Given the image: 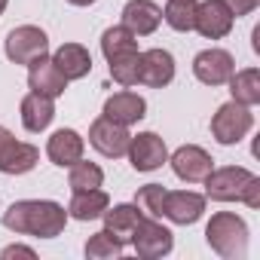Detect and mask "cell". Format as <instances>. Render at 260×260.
<instances>
[{
  "mask_svg": "<svg viewBox=\"0 0 260 260\" xmlns=\"http://www.w3.org/2000/svg\"><path fill=\"white\" fill-rule=\"evenodd\" d=\"M107 205H110V196L101 187H95V190H77L74 199H71V205H68V214L74 220H95V217L104 214Z\"/></svg>",
  "mask_w": 260,
  "mask_h": 260,
  "instance_id": "22",
  "label": "cell"
},
{
  "mask_svg": "<svg viewBox=\"0 0 260 260\" xmlns=\"http://www.w3.org/2000/svg\"><path fill=\"white\" fill-rule=\"evenodd\" d=\"M159 22H162V10L153 4V0H128L122 7V25L135 37L153 34L159 28Z\"/></svg>",
  "mask_w": 260,
  "mask_h": 260,
  "instance_id": "16",
  "label": "cell"
},
{
  "mask_svg": "<svg viewBox=\"0 0 260 260\" xmlns=\"http://www.w3.org/2000/svg\"><path fill=\"white\" fill-rule=\"evenodd\" d=\"M68 184H71L74 193H77V190H95V187L104 184V172H101L95 162H83V159H77V162L71 166V178H68Z\"/></svg>",
  "mask_w": 260,
  "mask_h": 260,
  "instance_id": "26",
  "label": "cell"
},
{
  "mask_svg": "<svg viewBox=\"0 0 260 260\" xmlns=\"http://www.w3.org/2000/svg\"><path fill=\"white\" fill-rule=\"evenodd\" d=\"M4 10H7V0H0V16H4Z\"/></svg>",
  "mask_w": 260,
  "mask_h": 260,
  "instance_id": "34",
  "label": "cell"
},
{
  "mask_svg": "<svg viewBox=\"0 0 260 260\" xmlns=\"http://www.w3.org/2000/svg\"><path fill=\"white\" fill-rule=\"evenodd\" d=\"M110 64V77L119 83V86H135L138 83V64H141V52H125V55H116L107 61Z\"/></svg>",
  "mask_w": 260,
  "mask_h": 260,
  "instance_id": "27",
  "label": "cell"
},
{
  "mask_svg": "<svg viewBox=\"0 0 260 260\" xmlns=\"http://www.w3.org/2000/svg\"><path fill=\"white\" fill-rule=\"evenodd\" d=\"M83 150H86V144H83L80 132H74V128H58L46 144V153L58 169H71L77 159H83Z\"/></svg>",
  "mask_w": 260,
  "mask_h": 260,
  "instance_id": "18",
  "label": "cell"
},
{
  "mask_svg": "<svg viewBox=\"0 0 260 260\" xmlns=\"http://www.w3.org/2000/svg\"><path fill=\"white\" fill-rule=\"evenodd\" d=\"M101 217H104V230H107L113 239H119V242L125 245V242H132V233H135V226L141 223L144 214H141V208L132 202V205H113V208L107 205Z\"/></svg>",
  "mask_w": 260,
  "mask_h": 260,
  "instance_id": "19",
  "label": "cell"
},
{
  "mask_svg": "<svg viewBox=\"0 0 260 260\" xmlns=\"http://www.w3.org/2000/svg\"><path fill=\"white\" fill-rule=\"evenodd\" d=\"M223 4L230 7V13L239 19V16H248V13H254L257 7H260V0H223Z\"/></svg>",
  "mask_w": 260,
  "mask_h": 260,
  "instance_id": "30",
  "label": "cell"
},
{
  "mask_svg": "<svg viewBox=\"0 0 260 260\" xmlns=\"http://www.w3.org/2000/svg\"><path fill=\"white\" fill-rule=\"evenodd\" d=\"M132 245H135L138 257L153 260V257L169 254L172 245H175V239H172V230L162 226L156 217H141V223H138L135 233H132Z\"/></svg>",
  "mask_w": 260,
  "mask_h": 260,
  "instance_id": "9",
  "label": "cell"
},
{
  "mask_svg": "<svg viewBox=\"0 0 260 260\" xmlns=\"http://www.w3.org/2000/svg\"><path fill=\"white\" fill-rule=\"evenodd\" d=\"M166 193H169V190H166L162 184H147V187H141V190H138L135 205L141 208V214H144V217H162Z\"/></svg>",
  "mask_w": 260,
  "mask_h": 260,
  "instance_id": "29",
  "label": "cell"
},
{
  "mask_svg": "<svg viewBox=\"0 0 260 260\" xmlns=\"http://www.w3.org/2000/svg\"><path fill=\"white\" fill-rule=\"evenodd\" d=\"M119 254H122V242L113 239L107 230L89 236V242H86V257L89 260H110V257H119Z\"/></svg>",
  "mask_w": 260,
  "mask_h": 260,
  "instance_id": "28",
  "label": "cell"
},
{
  "mask_svg": "<svg viewBox=\"0 0 260 260\" xmlns=\"http://www.w3.org/2000/svg\"><path fill=\"white\" fill-rule=\"evenodd\" d=\"M226 83H230L233 101H239V104H245V107H254V104L260 101V71H257V68L233 71V77H230Z\"/></svg>",
  "mask_w": 260,
  "mask_h": 260,
  "instance_id": "23",
  "label": "cell"
},
{
  "mask_svg": "<svg viewBox=\"0 0 260 260\" xmlns=\"http://www.w3.org/2000/svg\"><path fill=\"white\" fill-rule=\"evenodd\" d=\"M52 116H55L52 98L37 95V92L22 98V125L28 128V132H43V128L52 122Z\"/></svg>",
  "mask_w": 260,
  "mask_h": 260,
  "instance_id": "21",
  "label": "cell"
},
{
  "mask_svg": "<svg viewBox=\"0 0 260 260\" xmlns=\"http://www.w3.org/2000/svg\"><path fill=\"white\" fill-rule=\"evenodd\" d=\"M205 239H208L211 251H217L226 260L248 254V226L233 211H217L205 226Z\"/></svg>",
  "mask_w": 260,
  "mask_h": 260,
  "instance_id": "2",
  "label": "cell"
},
{
  "mask_svg": "<svg viewBox=\"0 0 260 260\" xmlns=\"http://www.w3.org/2000/svg\"><path fill=\"white\" fill-rule=\"evenodd\" d=\"M236 71V61L226 49H202L193 58V74L205 86H223Z\"/></svg>",
  "mask_w": 260,
  "mask_h": 260,
  "instance_id": "11",
  "label": "cell"
},
{
  "mask_svg": "<svg viewBox=\"0 0 260 260\" xmlns=\"http://www.w3.org/2000/svg\"><path fill=\"white\" fill-rule=\"evenodd\" d=\"M205 211V196L193 193V190H169L166 202H162V217L175 220V223H196Z\"/></svg>",
  "mask_w": 260,
  "mask_h": 260,
  "instance_id": "15",
  "label": "cell"
},
{
  "mask_svg": "<svg viewBox=\"0 0 260 260\" xmlns=\"http://www.w3.org/2000/svg\"><path fill=\"white\" fill-rule=\"evenodd\" d=\"M254 125V113L251 107L239 104V101H226L217 107V113L211 116V135L220 144H239Z\"/></svg>",
  "mask_w": 260,
  "mask_h": 260,
  "instance_id": "3",
  "label": "cell"
},
{
  "mask_svg": "<svg viewBox=\"0 0 260 260\" xmlns=\"http://www.w3.org/2000/svg\"><path fill=\"white\" fill-rule=\"evenodd\" d=\"M248 208H260V178H254L251 184H248V193H245V199H242Z\"/></svg>",
  "mask_w": 260,
  "mask_h": 260,
  "instance_id": "31",
  "label": "cell"
},
{
  "mask_svg": "<svg viewBox=\"0 0 260 260\" xmlns=\"http://www.w3.org/2000/svg\"><path fill=\"white\" fill-rule=\"evenodd\" d=\"M37 162H40V150L34 144L16 141L10 128L0 125V172L4 175H25Z\"/></svg>",
  "mask_w": 260,
  "mask_h": 260,
  "instance_id": "7",
  "label": "cell"
},
{
  "mask_svg": "<svg viewBox=\"0 0 260 260\" xmlns=\"http://www.w3.org/2000/svg\"><path fill=\"white\" fill-rule=\"evenodd\" d=\"M172 169H175V175H178L181 181H187V184H199V181H205V178L211 175L214 159H211L202 147H196V144H184V147L175 150V156H172Z\"/></svg>",
  "mask_w": 260,
  "mask_h": 260,
  "instance_id": "12",
  "label": "cell"
},
{
  "mask_svg": "<svg viewBox=\"0 0 260 260\" xmlns=\"http://www.w3.org/2000/svg\"><path fill=\"white\" fill-rule=\"evenodd\" d=\"M128 141H132V135H128V125H119V122H113V119H107V116H98V119L89 125V144H92L101 156H110V159L125 156Z\"/></svg>",
  "mask_w": 260,
  "mask_h": 260,
  "instance_id": "6",
  "label": "cell"
},
{
  "mask_svg": "<svg viewBox=\"0 0 260 260\" xmlns=\"http://www.w3.org/2000/svg\"><path fill=\"white\" fill-rule=\"evenodd\" d=\"M49 52V37L37 25H19L7 34V58L13 64H31Z\"/></svg>",
  "mask_w": 260,
  "mask_h": 260,
  "instance_id": "5",
  "label": "cell"
},
{
  "mask_svg": "<svg viewBox=\"0 0 260 260\" xmlns=\"http://www.w3.org/2000/svg\"><path fill=\"white\" fill-rule=\"evenodd\" d=\"M52 61H55V68L64 74L68 83H71V80H83V77L92 71V55H89V49L80 46V43H61V46L55 49Z\"/></svg>",
  "mask_w": 260,
  "mask_h": 260,
  "instance_id": "20",
  "label": "cell"
},
{
  "mask_svg": "<svg viewBox=\"0 0 260 260\" xmlns=\"http://www.w3.org/2000/svg\"><path fill=\"white\" fill-rule=\"evenodd\" d=\"M144 113H147V101L135 92H116L104 101V116L119 125H132V122L144 119Z\"/></svg>",
  "mask_w": 260,
  "mask_h": 260,
  "instance_id": "17",
  "label": "cell"
},
{
  "mask_svg": "<svg viewBox=\"0 0 260 260\" xmlns=\"http://www.w3.org/2000/svg\"><path fill=\"white\" fill-rule=\"evenodd\" d=\"M162 19L169 28L175 31H193V22H196V0H169L166 10H162Z\"/></svg>",
  "mask_w": 260,
  "mask_h": 260,
  "instance_id": "25",
  "label": "cell"
},
{
  "mask_svg": "<svg viewBox=\"0 0 260 260\" xmlns=\"http://www.w3.org/2000/svg\"><path fill=\"white\" fill-rule=\"evenodd\" d=\"M101 52H104L107 61L116 58V55H125V52H138V37L125 25H113L101 34Z\"/></svg>",
  "mask_w": 260,
  "mask_h": 260,
  "instance_id": "24",
  "label": "cell"
},
{
  "mask_svg": "<svg viewBox=\"0 0 260 260\" xmlns=\"http://www.w3.org/2000/svg\"><path fill=\"white\" fill-rule=\"evenodd\" d=\"M233 22L236 16L230 13V7L223 0H205V4H196V22H193V31H199L202 37L208 40H220L233 31Z\"/></svg>",
  "mask_w": 260,
  "mask_h": 260,
  "instance_id": "10",
  "label": "cell"
},
{
  "mask_svg": "<svg viewBox=\"0 0 260 260\" xmlns=\"http://www.w3.org/2000/svg\"><path fill=\"white\" fill-rule=\"evenodd\" d=\"M257 175H251L242 166H226V169H211V175L205 178V193L214 202H242L248 193V184Z\"/></svg>",
  "mask_w": 260,
  "mask_h": 260,
  "instance_id": "4",
  "label": "cell"
},
{
  "mask_svg": "<svg viewBox=\"0 0 260 260\" xmlns=\"http://www.w3.org/2000/svg\"><path fill=\"white\" fill-rule=\"evenodd\" d=\"M28 68H31V71H28V86H31V92H37V95H46V98H58V95L68 89V80H64V74L55 68V61H52L49 55H40V58H34Z\"/></svg>",
  "mask_w": 260,
  "mask_h": 260,
  "instance_id": "14",
  "label": "cell"
},
{
  "mask_svg": "<svg viewBox=\"0 0 260 260\" xmlns=\"http://www.w3.org/2000/svg\"><path fill=\"white\" fill-rule=\"evenodd\" d=\"M125 156H128L135 172H156L169 159V150H166V141L156 132H141V135H132Z\"/></svg>",
  "mask_w": 260,
  "mask_h": 260,
  "instance_id": "8",
  "label": "cell"
},
{
  "mask_svg": "<svg viewBox=\"0 0 260 260\" xmlns=\"http://www.w3.org/2000/svg\"><path fill=\"white\" fill-rule=\"evenodd\" d=\"M175 80V58L169 49H147L141 52V64H138V83L150 86V89H162Z\"/></svg>",
  "mask_w": 260,
  "mask_h": 260,
  "instance_id": "13",
  "label": "cell"
},
{
  "mask_svg": "<svg viewBox=\"0 0 260 260\" xmlns=\"http://www.w3.org/2000/svg\"><path fill=\"white\" fill-rule=\"evenodd\" d=\"M10 257H28V260H34V251L25 248V245H10V248H4V260H10Z\"/></svg>",
  "mask_w": 260,
  "mask_h": 260,
  "instance_id": "32",
  "label": "cell"
},
{
  "mask_svg": "<svg viewBox=\"0 0 260 260\" xmlns=\"http://www.w3.org/2000/svg\"><path fill=\"white\" fill-rule=\"evenodd\" d=\"M68 4H74V7H92L95 0H68Z\"/></svg>",
  "mask_w": 260,
  "mask_h": 260,
  "instance_id": "33",
  "label": "cell"
},
{
  "mask_svg": "<svg viewBox=\"0 0 260 260\" xmlns=\"http://www.w3.org/2000/svg\"><path fill=\"white\" fill-rule=\"evenodd\" d=\"M68 223V211L49 199H22L4 211V226L22 236L55 239Z\"/></svg>",
  "mask_w": 260,
  "mask_h": 260,
  "instance_id": "1",
  "label": "cell"
}]
</instances>
